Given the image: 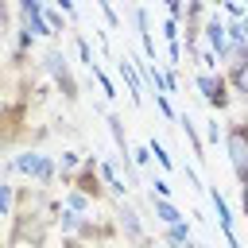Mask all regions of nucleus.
Listing matches in <instances>:
<instances>
[{"mask_svg": "<svg viewBox=\"0 0 248 248\" xmlns=\"http://www.w3.org/2000/svg\"><path fill=\"white\" fill-rule=\"evenodd\" d=\"M8 174H27L35 186H50V182L58 178V163H54L50 155L27 147V151H19V155L8 159Z\"/></svg>", "mask_w": 248, "mask_h": 248, "instance_id": "f257e3e1", "label": "nucleus"}, {"mask_svg": "<svg viewBox=\"0 0 248 248\" xmlns=\"http://www.w3.org/2000/svg\"><path fill=\"white\" fill-rule=\"evenodd\" d=\"M225 151H229V167H232L236 182L244 186L248 182V116L225 124Z\"/></svg>", "mask_w": 248, "mask_h": 248, "instance_id": "f03ea898", "label": "nucleus"}, {"mask_svg": "<svg viewBox=\"0 0 248 248\" xmlns=\"http://www.w3.org/2000/svg\"><path fill=\"white\" fill-rule=\"evenodd\" d=\"M43 70H46V74L58 81L62 97L74 105V101H78V81H74V74H70V62H66L62 46H46V50H43Z\"/></svg>", "mask_w": 248, "mask_h": 248, "instance_id": "7ed1b4c3", "label": "nucleus"}, {"mask_svg": "<svg viewBox=\"0 0 248 248\" xmlns=\"http://www.w3.org/2000/svg\"><path fill=\"white\" fill-rule=\"evenodd\" d=\"M194 85H198V93L205 97V105H209V108L225 112V108L232 105V89H229V81H225L221 74H205V70H202V74L194 78Z\"/></svg>", "mask_w": 248, "mask_h": 248, "instance_id": "20e7f679", "label": "nucleus"}, {"mask_svg": "<svg viewBox=\"0 0 248 248\" xmlns=\"http://www.w3.org/2000/svg\"><path fill=\"white\" fill-rule=\"evenodd\" d=\"M16 12H19V27H27L35 39H54V31H50V23H46V8L39 4V0H19L16 4Z\"/></svg>", "mask_w": 248, "mask_h": 248, "instance_id": "39448f33", "label": "nucleus"}, {"mask_svg": "<svg viewBox=\"0 0 248 248\" xmlns=\"http://www.w3.org/2000/svg\"><path fill=\"white\" fill-rule=\"evenodd\" d=\"M116 74H120V81L128 85L132 105H143V74H140V66H136L132 54H120V58H116Z\"/></svg>", "mask_w": 248, "mask_h": 248, "instance_id": "423d86ee", "label": "nucleus"}, {"mask_svg": "<svg viewBox=\"0 0 248 248\" xmlns=\"http://www.w3.org/2000/svg\"><path fill=\"white\" fill-rule=\"evenodd\" d=\"M116 225H120V232L128 236V244L147 240V232H143V225H140V213H136L128 202H116Z\"/></svg>", "mask_w": 248, "mask_h": 248, "instance_id": "0eeeda50", "label": "nucleus"}, {"mask_svg": "<svg viewBox=\"0 0 248 248\" xmlns=\"http://www.w3.org/2000/svg\"><path fill=\"white\" fill-rule=\"evenodd\" d=\"M202 39H205V46L221 58V50L229 46V23H225V19H217V16H213V19H205V23H202Z\"/></svg>", "mask_w": 248, "mask_h": 248, "instance_id": "6e6552de", "label": "nucleus"}, {"mask_svg": "<svg viewBox=\"0 0 248 248\" xmlns=\"http://www.w3.org/2000/svg\"><path fill=\"white\" fill-rule=\"evenodd\" d=\"M151 213L163 221V229H170V225H182V213H178V205H174L170 198H151Z\"/></svg>", "mask_w": 248, "mask_h": 248, "instance_id": "1a4fd4ad", "label": "nucleus"}, {"mask_svg": "<svg viewBox=\"0 0 248 248\" xmlns=\"http://www.w3.org/2000/svg\"><path fill=\"white\" fill-rule=\"evenodd\" d=\"M178 124H182V136L190 140V147H194V159H205V136L198 132V124L190 120V112H182L178 116Z\"/></svg>", "mask_w": 248, "mask_h": 248, "instance_id": "9d476101", "label": "nucleus"}, {"mask_svg": "<svg viewBox=\"0 0 248 248\" xmlns=\"http://www.w3.org/2000/svg\"><path fill=\"white\" fill-rule=\"evenodd\" d=\"M105 124H108V132H112V140H116V151H120V155H132V143H128L124 120H120L116 112H105Z\"/></svg>", "mask_w": 248, "mask_h": 248, "instance_id": "9b49d317", "label": "nucleus"}, {"mask_svg": "<svg viewBox=\"0 0 248 248\" xmlns=\"http://www.w3.org/2000/svg\"><path fill=\"white\" fill-rule=\"evenodd\" d=\"M209 205H213V213H217V225H221V229H232V209H229V202H225V194H221L217 186H209Z\"/></svg>", "mask_w": 248, "mask_h": 248, "instance_id": "f8f14e48", "label": "nucleus"}, {"mask_svg": "<svg viewBox=\"0 0 248 248\" xmlns=\"http://www.w3.org/2000/svg\"><path fill=\"white\" fill-rule=\"evenodd\" d=\"M163 244H167V248H186V244H190V225L182 221V225L163 229Z\"/></svg>", "mask_w": 248, "mask_h": 248, "instance_id": "ddd939ff", "label": "nucleus"}, {"mask_svg": "<svg viewBox=\"0 0 248 248\" xmlns=\"http://www.w3.org/2000/svg\"><path fill=\"white\" fill-rule=\"evenodd\" d=\"M62 205H66V209H74V213H81V217H85V213H89V209H93V198H85V194H81V190H66V198H62Z\"/></svg>", "mask_w": 248, "mask_h": 248, "instance_id": "4468645a", "label": "nucleus"}, {"mask_svg": "<svg viewBox=\"0 0 248 248\" xmlns=\"http://www.w3.org/2000/svg\"><path fill=\"white\" fill-rule=\"evenodd\" d=\"M225 81H229V89H232V93H240V97L248 101V62H244L240 70H229V74H225Z\"/></svg>", "mask_w": 248, "mask_h": 248, "instance_id": "2eb2a0df", "label": "nucleus"}, {"mask_svg": "<svg viewBox=\"0 0 248 248\" xmlns=\"http://www.w3.org/2000/svg\"><path fill=\"white\" fill-rule=\"evenodd\" d=\"M43 232H12L8 236V248H43Z\"/></svg>", "mask_w": 248, "mask_h": 248, "instance_id": "dca6fc26", "label": "nucleus"}, {"mask_svg": "<svg viewBox=\"0 0 248 248\" xmlns=\"http://www.w3.org/2000/svg\"><path fill=\"white\" fill-rule=\"evenodd\" d=\"M74 46H78V58H81V66H85V70H93L97 62H93V46H89V39H85V35H74Z\"/></svg>", "mask_w": 248, "mask_h": 248, "instance_id": "f3484780", "label": "nucleus"}, {"mask_svg": "<svg viewBox=\"0 0 248 248\" xmlns=\"http://www.w3.org/2000/svg\"><path fill=\"white\" fill-rule=\"evenodd\" d=\"M89 74H93V78H97V85H101V93H105V97H108V101H112V97H116V85H112V78H108V74H105V70H101V66H93V70H89Z\"/></svg>", "mask_w": 248, "mask_h": 248, "instance_id": "a211bd4d", "label": "nucleus"}, {"mask_svg": "<svg viewBox=\"0 0 248 248\" xmlns=\"http://www.w3.org/2000/svg\"><path fill=\"white\" fill-rule=\"evenodd\" d=\"M209 143H225V128L217 124V116L205 120V147H209Z\"/></svg>", "mask_w": 248, "mask_h": 248, "instance_id": "6ab92c4d", "label": "nucleus"}, {"mask_svg": "<svg viewBox=\"0 0 248 248\" xmlns=\"http://www.w3.org/2000/svg\"><path fill=\"white\" fill-rule=\"evenodd\" d=\"M147 147H151V155H155V159H159V167H163V170H174V159H170V155H167V147H163V143H159V140H151V143H147Z\"/></svg>", "mask_w": 248, "mask_h": 248, "instance_id": "aec40b11", "label": "nucleus"}, {"mask_svg": "<svg viewBox=\"0 0 248 248\" xmlns=\"http://www.w3.org/2000/svg\"><path fill=\"white\" fill-rule=\"evenodd\" d=\"M178 23H182V19H170V16L163 19V39H167V43H178Z\"/></svg>", "mask_w": 248, "mask_h": 248, "instance_id": "412c9836", "label": "nucleus"}, {"mask_svg": "<svg viewBox=\"0 0 248 248\" xmlns=\"http://www.w3.org/2000/svg\"><path fill=\"white\" fill-rule=\"evenodd\" d=\"M151 186H155V194H151V198H167V194H170V182H167L163 174H151Z\"/></svg>", "mask_w": 248, "mask_h": 248, "instance_id": "4be33fe9", "label": "nucleus"}, {"mask_svg": "<svg viewBox=\"0 0 248 248\" xmlns=\"http://www.w3.org/2000/svg\"><path fill=\"white\" fill-rule=\"evenodd\" d=\"M97 8H101V16H105V23H108V27H112V31H116V27H120V16H116V12H112V8H108V4H105V0H101V4H97Z\"/></svg>", "mask_w": 248, "mask_h": 248, "instance_id": "5701e85b", "label": "nucleus"}, {"mask_svg": "<svg viewBox=\"0 0 248 248\" xmlns=\"http://www.w3.org/2000/svg\"><path fill=\"white\" fill-rule=\"evenodd\" d=\"M132 159H136V167H147L155 155H151V147H132Z\"/></svg>", "mask_w": 248, "mask_h": 248, "instance_id": "b1692460", "label": "nucleus"}, {"mask_svg": "<svg viewBox=\"0 0 248 248\" xmlns=\"http://www.w3.org/2000/svg\"><path fill=\"white\" fill-rule=\"evenodd\" d=\"M46 23H50V31L58 35V31H66V23H62V16L54 12V8H46Z\"/></svg>", "mask_w": 248, "mask_h": 248, "instance_id": "393cba45", "label": "nucleus"}, {"mask_svg": "<svg viewBox=\"0 0 248 248\" xmlns=\"http://www.w3.org/2000/svg\"><path fill=\"white\" fill-rule=\"evenodd\" d=\"M167 58H170V66H178L182 62V43H167Z\"/></svg>", "mask_w": 248, "mask_h": 248, "instance_id": "a878e982", "label": "nucleus"}, {"mask_svg": "<svg viewBox=\"0 0 248 248\" xmlns=\"http://www.w3.org/2000/svg\"><path fill=\"white\" fill-rule=\"evenodd\" d=\"M155 105H159V112H163V116H167V120H170V116H174V108H170V101H167V97H163V93H155Z\"/></svg>", "mask_w": 248, "mask_h": 248, "instance_id": "bb28decb", "label": "nucleus"}, {"mask_svg": "<svg viewBox=\"0 0 248 248\" xmlns=\"http://www.w3.org/2000/svg\"><path fill=\"white\" fill-rule=\"evenodd\" d=\"M182 170H186V182H190V190H202V186H205V182L198 178V170H194V167H182Z\"/></svg>", "mask_w": 248, "mask_h": 248, "instance_id": "cd10ccee", "label": "nucleus"}, {"mask_svg": "<svg viewBox=\"0 0 248 248\" xmlns=\"http://www.w3.org/2000/svg\"><path fill=\"white\" fill-rule=\"evenodd\" d=\"M225 16H232V23H236V19H244V8L240 4H225Z\"/></svg>", "mask_w": 248, "mask_h": 248, "instance_id": "c85d7f7f", "label": "nucleus"}, {"mask_svg": "<svg viewBox=\"0 0 248 248\" xmlns=\"http://www.w3.org/2000/svg\"><path fill=\"white\" fill-rule=\"evenodd\" d=\"M58 248H89V244H85V240H78V236H62V244H58Z\"/></svg>", "mask_w": 248, "mask_h": 248, "instance_id": "c756f323", "label": "nucleus"}, {"mask_svg": "<svg viewBox=\"0 0 248 248\" xmlns=\"http://www.w3.org/2000/svg\"><path fill=\"white\" fill-rule=\"evenodd\" d=\"M136 248H167V244H163V240H151V236H147V240H140Z\"/></svg>", "mask_w": 248, "mask_h": 248, "instance_id": "7c9ffc66", "label": "nucleus"}, {"mask_svg": "<svg viewBox=\"0 0 248 248\" xmlns=\"http://www.w3.org/2000/svg\"><path fill=\"white\" fill-rule=\"evenodd\" d=\"M240 209H244V217H248V182L240 186Z\"/></svg>", "mask_w": 248, "mask_h": 248, "instance_id": "2f4dec72", "label": "nucleus"}]
</instances>
